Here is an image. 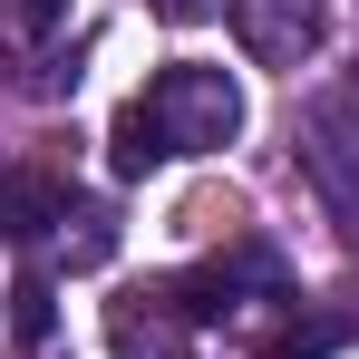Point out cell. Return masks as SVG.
I'll return each mask as SVG.
<instances>
[{
	"label": "cell",
	"mask_w": 359,
	"mask_h": 359,
	"mask_svg": "<svg viewBox=\"0 0 359 359\" xmlns=\"http://www.w3.org/2000/svg\"><path fill=\"white\" fill-rule=\"evenodd\" d=\"M0 29H10L20 49H39V39L68 29V0H0Z\"/></svg>",
	"instance_id": "cell-7"
},
{
	"label": "cell",
	"mask_w": 359,
	"mask_h": 359,
	"mask_svg": "<svg viewBox=\"0 0 359 359\" xmlns=\"http://www.w3.org/2000/svg\"><path fill=\"white\" fill-rule=\"evenodd\" d=\"M233 29L262 68H301L320 49V0H233Z\"/></svg>",
	"instance_id": "cell-2"
},
{
	"label": "cell",
	"mask_w": 359,
	"mask_h": 359,
	"mask_svg": "<svg viewBox=\"0 0 359 359\" xmlns=\"http://www.w3.org/2000/svg\"><path fill=\"white\" fill-rule=\"evenodd\" d=\"M117 252V214L107 204H78V233H68V272H97Z\"/></svg>",
	"instance_id": "cell-8"
},
{
	"label": "cell",
	"mask_w": 359,
	"mask_h": 359,
	"mask_svg": "<svg viewBox=\"0 0 359 359\" xmlns=\"http://www.w3.org/2000/svg\"><path fill=\"white\" fill-rule=\"evenodd\" d=\"M156 20H175V29H194V20H214V0H146Z\"/></svg>",
	"instance_id": "cell-9"
},
{
	"label": "cell",
	"mask_w": 359,
	"mask_h": 359,
	"mask_svg": "<svg viewBox=\"0 0 359 359\" xmlns=\"http://www.w3.org/2000/svg\"><path fill=\"white\" fill-rule=\"evenodd\" d=\"M107 340H117V359H194L175 301L156 292V282H146V292H126V301H107Z\"/></svg>",
	"instance_id": "cell-3"
},
{
	"label": "cell",
	"mask_w": 359,
	"mask_h": 359,
	"mask_svg": "<svg viewBox=\"0 0 359 359\" xmlns=\"http://www.w3.org/2000/svg\"><path fill=\"white\" fill-rule=\"evenodd\" d=\"M10 330H20L29 350L59 330V311H49V272H20V282H10Z\"/></svg>",
	"instance_id": "cell-6"
},
{
	"label": "cell",
	"mask_w": 359,
	"mask_h": 359,
	"mask_svg": "<svg viewBox=\"0 0 359 359\" xmlns=\"http://www.w3.org/2000/svg\"><path fill=\"white\" fill-rule=\"evenodd\" d=\"M233 126H243L233 68L165 59L156 78H146V97H126V107H117L107 165H117V175H156V165H175V156H214V146H233Z\"/></svg>",
	"instance_id": "cell-1"
},
{
	"label": "cell",
	"mask_w": 359,
	"mask_h": 359,
	"mask_svg": "<svg viewBox=\"0 0 359 359\" xmlns=\"http://www.w3.org/2000/svg\"><path fill=\"white\" fill-rule=\"evenodd\" d=\"M340 340H350V320H301V311H292V320L262 340V359H330Z\"/></svg>",
	"instance_id": "cell-5"
},
{
	"label": "cell",
	"mask_w": 359,
	"mask_h": 359,
	"mask_svg": "<svg viewBox=\"0 0 359 359\" xmlns=\"http://www.w3.org/2000/svg\"><path fill=\"white\" fill-rule=\"evenodd\" d=\"M59 224H68V184L49 165H10L0 175V233L10 243H39V233H59Z\"/></svg>",
	"instance_id": "cell-4"
}]
</instances>
